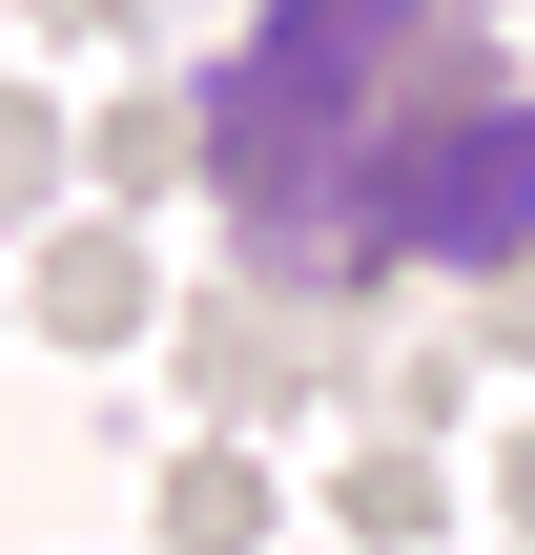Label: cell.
Here are the masks:
<instances>
[{"label":"cell","mask_w":535,"mask_h":555,"mask_svg":"<svg viewBox=\"0 0 535 555\" xmlns=\"http://www.w3.org/2000/svg\"><path fill=\"white\" fill-rule=\"evenodd\" d=\"M165 371H186V412H206V433H289V412L351 371V330L227 268V288H186V309H165Z\"/></svg>","instance_id":"obj_2"},{"label":"cell","mask_w":535,"mask_h":555,"mask_svg":"<svg viewBox=\"0 0 535 555\" xmlns=\"http://www.w3.org/2000/svg\"><path fill=\"white\" fill-rule=\"evenodd\" d=\"M495 494H515V555H535V412H515V453H495Z\"/></svg>","instance_id":"obj_9"},{"label":"cell","mask_w":535,"mask_h":555,"mask_svg":"<svg viewBox=\"0 0 535 555\" xmlns=\"http://www.w3.org/2000/svg\"><path fill=\"white\" fill-rule=\"evenodd\" d=\"M62 185H82V124H62L41 82H0V227H41Z\"/></svg>","instance_id":"obj_7"},{"label":"cell","mask_w":535,"mask_h":555,"mask_svg":"<svg viewBox=\"0 0 535 555\" xmlns=\"http://www.w3.org/2000/svg\"><path fill=\"white\" fill-rule=\"evenodd\" d=\"M21 330H41V350H144V330H165L144 227H124V206H62V227H41V268H21Z\"/></svg>","instance_id":"obj_3"},{"label":"cell","mask_w":535,"mask_h":555,"mask_svg":"<svg viewBox=\"0 0 535 555\" xmlns=\"http://www.w3.org/2000/svg\"><path fill=\"white\" fill-rule=\"evenodd\" d=\"M21 21H41V41H144L165 0H21Z\"/></svg>","instance_id":"obj_8"},{"label":"cell","mask_w":535,"mask_h":555,"mask_svg":"<svg viewBox=\"0 0 535 555\" xmlns=\"http://www.w3.org/2000/svg\"><path fill=\"white\" fill-rule=\"evenodd\" d=\"M144 515H165V555H268V535H289V494H268V433H186Z\"/></svg>","instance_id":"obj_5"},{"label":"cell","mask_w":535,"mask_h":555,"mask_svg":"<svg viewBox=\"0 0 535 555\" xmlns=\"http://www.w3.org/2000/svg\"><path fill=\"white\" fill-rule=\"evenodd\" d=\"M330 535H351V555L454 535V433H351V453H330Z\"/></svg>","instance_id":"obj_4"},{"label":"cell","mask_w":535,"mask_h":555,"mask_svg":"<svg viewBox=\"0 0 535 555\" xmlns=\"http://www.w3.org/2000/svg\"><path fill=\"white\" fill-rule=\"evenodd\" d=\"M227 268L371 330L392 288H474L535 247V62L495 0H268L206 62Z\"/></svg>","instance_id":"obj_1"},{"label":"cell","mask_w":535,"mask_h":555,"mask_svg":"<svg viewBox=\"0 0 535 555\" xmlns=\"http://www.w3.org/2000/svg\"><path fill=\"white\" fill-rule=\"evenodd\" d=\"M82 185H103V206H165V185H206V82H124V103L82 124Z\"/></svg>","instance_id":"obj_6"}]
</instances>
